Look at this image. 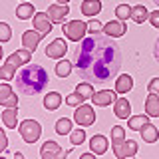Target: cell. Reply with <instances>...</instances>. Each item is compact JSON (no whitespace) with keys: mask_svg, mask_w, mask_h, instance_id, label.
Segmentation results:
<instances>
[{"mask_svg":"<svg viewBox=\"0 0 159 159\" xmlns=\"http://www.w3.org/2000/svg\"><path fill=\"white\" fill-rule=\"evenodd\" d=\"M74 64L84 80L106 84L116 78L121 68V50L113 38L106 34H93L80 42L74 52Z\"/></svg>","mask_w":159,"mask_h":159,"instance_id":"1","label":"cell"},{"mask_svg":"<svg viewBox=\"0 0 159 159\" xmlns=\"http://www.w3.org/2000/svg\"><path fill=\"white\" fill-rule=\"evenodd\" d=\"M16 89L22 96H38L46 89L50 76L48 72L38 64H26L20 72L16 74Z\"/></svg>","mask_w":159,"mask_h":159,"instance_id":"2","label":"cell"},{"mask_svg":"<svg viewBox=\"0 0 159 159\" xmlns=\"http://www.w3.org/2000/svg\"><path fill=\"white\" fill-rule=\"evenodd\" d=\"M18 131H20V135H22V139L26 143H36L40 135H42V125H40L38 121H34V119H24L22 123H20V127H18Z\"/></svg>","mask_w":159,"mask_h":159,"instance_id":"3","label":"cell"},{"mask_svg":"<svg viewBox=\"0 0 159 159\" xmlns=\"http://www.w3.org/2000/svg\"><path fill=\"white\" fill-rule=\"evenodd\" d=\"M62 32L66 34L68 40H72V42H80V40H84L88 32V22H82V20H72V22H64L62 24Z\"/></svg>","mask_w":159,"mask_h":159,"instance_id":"4","label":"cell"},{"mask_svg":"<svg viewBox=\"0 0 159 159\" xmlns=\"http://www.w3.org/2000/svg\"><path fill=\"white\" fill-rule=\"evenodd\" d=\"M74 121H76L80 127H89V125H93V123H96V111H93V107L88 106V103L78 106L76 111H74Z\"/></svg>","mask_w":159,"mask_h":159,"instance_id":"5","label":"cell"},{"mask_svg":"<svg viewBox=\"0 0 159 159\" xmlns=\"http://www.w3.org/2000/svg\"><path fill=\"white\" fill-rule=\"evenodd\" d=\"M70 153H72L70 149L64 151V149L60 147L56 141H52V139H48V141L42 145V149H40V157L42 159H66Z\"/></svg>","mask_w":159,"mask_h":159,"instance_id":"6","label":"cell"},{"mask_svg":"<svg viewBox=\"0 0 159 159\" xmlns=\"http://www.w3.org/2000/svg\"><path fill=\"white\" fill-rule=\"evenodd\" d=\"M44 52H46L48 58L62 60L64 56H66V52H68V44H66V40H64V38H56V40H52V42L48 44Z\"/></svg>","mask_w":159,"mask_h":159,"instance_id":"7","label":"cell"},{"mask_svg":"<svg viewBox=\"0 0 159 159\" xmlns=\"http://www.w3.org/2000/svg\"><path fill=\"white\" fill-rule=\"evenodd\" d=\"M68 14H70L68 4H52V6H48V16L52 20V24H64Z\"/></svg>","mask_w":159,"mask_h":159,"instance_id":"8","label":"cell"},{"mask_svg":"<svg viewBox=\"0 0 159 159\" xmlns=\"http://www.w3.org/2000/svg\"><path fill=\"white\" fill-rule=\"evenodd\" d=\"M137 143L133 141V139H125V141L121 143V145L113 147V155H116L117 159H127V157H133L137 153Z\"/></svg>","mask_w":159,"mask_h":159,"instance_id":"9","label":"cell"},{"mask_svg":"<svg viewBox=\"0 0 159 159\" xmlns=\"http://www.w3.org/2000/svg\"><path fill=\"white\" fill-rule=\"evenodd\" d=\"M32 24L42 36H48L52 32V20H50L48 12H36V16L32 18Z\"/></svg>","mask_w":159,"mask_h":159,"instance_id":"10","label":"cell"},{"mask_svg":"<svg viewBox=\"0 0 159 159\" xmlns=\"http://www.w3.org/2000/svg\"><path fill=\"white\" fill-rule=\"evenodd\" d=\"M125 32H127V26H125L123 20H111V22L103 24V34L109 36V38H119Z\"/></svg>","mask_w":159,"mask_h":159,"instance_id":"11","label":"cell"},{"mask_svg":"<svg viewBox=\"0 0 159 159\" xmlns=\"http://www.w3.org/2000/svg\"><path fill=\"white\" fill-rule=\"evenodd\" d=\"M0 103L4 107H18V96L14 93V89L8 84L0 86Z\"/></svg>","mask_w":159,"mask_h":159,"instance_id":"12","label":"cell"},{"mask_svg":"<svg viewBox=\"0 0 159 159\" xmlns=\"http://www.w3.org/2000/svg\"><path fill=\"white\" fill-rule=\"evenodd\" d=\"M116 92H111V89H102V92H96L92 96V102H93V106H98V107H106L109 106V103H116Z\"/></svg>","mask_w":159,"mask_h":159,"instance_id":"13","label":"cell"},{"mask_svg":"<svg viewBox=\"0 0 159 159\" xmlns=\"http://www.w3.org/2000/svg\"><path fill=\"white\" fill-rule=\"evenodd\" d=\"M44 36L38 32V30H26V32L22 34V46L26 48V50H30V52H34V50L38 48V44H40V40H42Z\"/></svg>","mask_w":159,"mask_h":159,"instance_id":"14","label":"cell"},{"mask_svg":"<svg viewBox=\"0 0 159 159\" xmlns=\"http://www.w3.org/2000/svg\"><path fill=\"white\" fill-rule=\"evenodd\" d=\"M113 113L119 117V119H129L131 117V106L125 98H117L116 103H113Z\"/></svg>","mask_w":159,"mask_h":159,"instance_id":"15","label":"cell"},{"mask_svg":"<svg viewBox=\"0 0 159 159\" xmlns=\"http://www.w3.org/2000/svg\"><path fill=\"white\" fill-rule=\"evenodd\" d=\"M32 54L34 52H30V50L26 48H22V50H18V52H14V54H10V56L6 58V62L10 64H14V66H22V64H28L30 60H32Z\"/></svg>","mask_w":159,"mask_h":159,"instance_id":"16","label":"cell"},{"mask_svg":"<svg viewBox=\"0 0 159 159\" xmlns=\"http://www.w3.org/2000/svg\"><path fill=\"white\" fill-rule=\"evenodd\" d=\"M84 16H98L99 12H102V0H84L82 6H80Z\"/></svg>","mask_w":159,"mask_h":159,"instance_id":"17","label":"cell"},{"mask_svg":"<svg viewBox=\"0 0 159 159\" xmlns=\"http://www.w3.org/2000/svg\"><path fill=\"white\" fill-rule=\"evenodd\" d=\"M89 147H92V151L96 153V155H103V153L107 151V147H109L107 137L106 135H93L89 139Z\"/></svg>","mask_w":159,"mask_h":159,"instance_id":"18","label":"cell"},{"mask_svg":"<svg viewBox=\"0 0 159 159\" xmlns=\"http://www.w3.org/2000/svg\"><path fill=\"white\" fill-rule=\"evenodd\" d=\"M145 113L149 117H159V93H149L145 99Z\"/></svg>","mask_w":159,"mask_h":159,"instance_id":"19","label":"cell"},{"mask_svg":"<svg viewBox=\"0 0 159 159\" xmlns=\"http://www.w3.org/2000/svg\"><path fill=\"white\" fill-rule=\"evenodd\" d=\"M2 123L10 129H16L18 123V107H6L2 111Z\"/></svg>","mask_w":159,"mask_h":159,"instance_id":"20","label":"cell"},{"mask_svg":"<svg viewBox=\"0 0 159 159\" xmlns=\"http://www.w3.org/2000/svg\"><path fill=\"white\" fill-rule=\"evenodd\" d=\"M141 137L145 143H155L159 139V129L153 125V123H147V125L141 127Z\"/></svg>","mask_w":159,"mask_h":159,"instance_id":"21","label":"cell"},{"mask_svg":"<svg viewBox=\"0 0 159 159\" xmlns=\"http://www.w3.org/2000/svg\"><path fill=\"white\" fill-rule=\"evenodd\" d=\"M62 106V96H60L58 92H50L48 96H44V107L48 109V111H54V109H58Z\"/></svg>","mask_w":159,"mask_h":159,"instance_id":"22","label":"cell"},{"mask_svg":"<svg viewBox=\"0 0 159 159\" xmlns=\"http://www.w3.org/2000/svg\"><path fill=\"white\" fill-rule=\"evenodd\" d=\"M131 88H133V78L127 76V74H123V76H119L116 80V92L117 93H127Z\"/></svg>","mask_w":159,"mask_h":159,"instance_id":"23","label":"cell"},{"mask_svg":"<svg viewBox=\"0 0 159 159\" xmlns=\"http://www.w3.org/2000/svg\"><path fill=\"white\" fill-rule=\"evenodd\" d=\"M149 14L151 12H147V8L143 6V4H137V6L131 8V20L137 22V24H143L145 20H149Z\"/></svg>","mask_w":159,"mask_h":159,"instance_id":"24","label":"cell"},{"mask_svg":"<svg viewBox=\"0 0 159 159\" xmlns=\"http://www.w3.org/2000/svg\"><path fill=\"white\" fill-rule=\"evenodd\" d=\"M149 123V116L145 113V116H131L127 119V127L133 129V131H141L143 125H147Z\"/></svg>","mask_w":159,"mask_h":159,"instance_id":"25","label":"cell"},{"mask_svg":"<svg viewBox=\"0 0 159 159\" xmlns=\"http://www.w3.org/2000/svg\"><path fill=\"white\" fill-rule=\"evenodd\" d=\"M16 16L20 20H28V18H34V16H36V10H34V6L30 2H22L16 8Z\"/></svg>","mask_w":159,"mask_h":159,"instance_id":"26","label":"cell"},{"mask_svg":"<svg viewBox=\"0 0 159 159\" xmlns=\"http://www.w3.org/2000/svg\"><path fill=\"white\" fill-rule=\"evenodd\" d=\"M123 141H125V129H123L121 125H113L111 127V149L121 145Z\"/></svg>","mask_w":159,"mask_h":159,"instance_id":"27","label":"cell"},{"mask_svg":"<svg viewBox=\"0 0 159 159\" xmlns=\"http://www.w3.org/2000/svg\"><path fill=\"white\" fill-rule=\"evenodd\" d=\"M70 72H72V62H68L66 58L58 60V64H56V74L58 76L66 78V76H70Z\"/></svg>","mask_w":159,"mask_h":159,"instance_id":"28","label":"cell"},{"mask_svg":"<svg viewBox=\"0 0 159 159\" xmlns=\"http://www.w3.org/2000/svg\"><path fill=\"white\" fill-rule=\"evenodd\" d=\"M84 141H86V129L84 127H78V129H74V131L70 133V143H72L74 147L82 145Z\"/></svg>","mask_w":159,"mask_h":159,"instance_id":"29","label":"cell"},{"mask_svg":"<svg viewBox=\"0 0 159 159\" xmlns=\"http://www.w3.org/2000/svg\"><path fill=\"white\" fill-rule=\"evenodd\" d=\"M72 121H70L68 117H62L56 121V133H60V135H68V133H72Z\"/></svg>","mask_w":159,"mask_h":159,"instance_id":"30","label":"cell"},{"mask_svg":"<svg viewBox=\"0 0 159 159\" xmlns=\"http://www.w3.org/2000/svg\"><path fill=\"white\" fill-rule=\"evenodd\" d=\"M0 78L2 80H14L16 78V66L10 62H4V66L0 68Z\"/></svg>","mask_w":159,"mask_h":159,"instance_id":"31","label":"cell"},{"mask_svg":"<svg viewBox=\"0 0 159 159\" xmlns=\"http://www.w3.org/2000/svg\"><path fill=\"white\" fill-rule=\"evenodd\" d=\"M76 92L80 93V96H84V98H89L92 99V96L96 92H93V86H92V82H84V84H78V88H76Z\"/></svg>","mask_w":159,"mask_h":159,"instance_id":"32","label":"cell"},{"mask_svg":"<svg viewBox=\"0 0 159 159\" xmlns=\"http://www.w3.org/2000/svg\"><path fill=\"white\" fill-rule=\"evenodd\" d=\"M116 16H117V20L125 22L127 18H131V8L127 4H119V6H116Z\"/></svg>","mask_w":159,"mask_h":159,"instance_id":"33","label":"cell"},{"mask_svg":"<svg viewBox=\"0 0 159 159\" xmlns=\"http://www.w3.org/2000/svg\"><path fill=\"white\" fill-rule=\"evenodd\" d=\"M84 102H86V98H84V96H80L78 92L70 93V96L66 98V106H72V107H78V106H82Z\"/></svg>","mask_w":159,"mask_h":159,"instance_id":"34","label":"cell"},{"mask_svg":"<svg viewBox=\"0 0 159 159\" xmlns=\"http://www.w3.org/2000/svg\"><path fill=\"white\" fill-rule=\"evenodd\" d=\"M12 38V32H10V26L6 22L0 24V42H8V40Z\"/></svg>","mask_w":159,"mask_h":159,"instance_id":"35","label":"cell"},{"mask_svg":"<svg viewBox=\"0 0 159 159\" xmlns=\"http://www.w3.org/2000/svg\"><path fill=\"white\" fill-rule=\"evenodd\" d=\"M88 30H89V32H93V34L103 32V24H102V22H98L96 18H92V20L88 22Z\"/></svg>","mask_w":159,"mask_h":159,"instance_id":"36","label":"cell"},{"mask_svg":"<svg viewBox=\"0 0 159 159\" xmlns=\"http://www.w3.org/2000/svg\"><path fill=\"white\" fill-rule=\"evenodd\" d=\"M147 92L149 93H159V78H153L147 86Z\"/></svg>","mask_w":159,"mask_h":159,"instance_id":"37","label":"cell"},{"mask_svg":"<svg viewBox=\"0 0 159 159\" xmlns=\"http://www.w3.org/2000/svg\"><path fill=\"white\" fill-rule=\"evenodd\" d=\"M6 149H8V139H6V133H4V129H2V131H0V151H6Z\"/></svg>","mask_w":159,"mask_h":159,"instance_id":"38","label":"cell"},{"mask_svg":"<svg viewBox=\"0 0 159 159\" xmlns=\"http://www.w3.org/2000/svg\"><path fill=\"white\" fill-rule=\"evenodd\" d=\"M149 22H151L155 28H159V10H155V12L149 14Z\"/></svg>","mask_w":159,"mask_h":159,"instance_id":"39","label":"cell"},{"mask_svg":"<svg viewBox=\"0 0 159 159\" xmlns=\"http://www.w3.org/2000/svg\"><path fill=\"white\" fill-rule=\"evenodd\" d=\"M153 56L159 60V38L155 40V46H153Z\"/></svg>","mask_w":159,"mask_h":159,"instance_id":"40","label":"cell"},{"mask_svg":"<svg viewBox=\"0 0 159 159\" xmlns=\"http://www.w3.org/2000/svg\"><path fill=\"white\" fill-rule=\"evenodd\" d=\"M80 159H96V153H93V151H92V153H84Z\"/></svg>","mask_w":159,"mask_h":159,"instance_id":"41","label":"cell"},{"mask_svg":"<svg viewBox=\"0 0 159 159\" xmlns=\"http://www.w3.org/2000/svg\"><path fill=\"white\" fill-rule=\"evenodd\" d=\"M14 159H24V155H22L20 151H16V155H14Z\"/></svg>","mask_w":159,"mask_h":159,"instance_id":"42","label":"cell"},{"mask_svg":"<svg viewBox=\"0 0 159 159\" xmlns=\"http://www.w3.org/2000/svg\"><path fill=\"white\" fill-rule=\"evenodd\" d=\"M56 2H58V4H68L70 0H56Z\"/></svg>","mask_w":159,"mask_h":159,"instance_id":"43","label":"cell"},{"mask_svg":"<svg viewBox=\"0 0 159 159\" xmlns=\"http://www.w3.org/2000/svg\"><path fill=\"white\" fill-rule=\"evenodd\" d=\"M153 2H155V4H157V6H159V0H153Z\"/></svg>","mask_w":159,"mask_h":159,"instance_id":"44","label":"cell"},{"mask_svg":"<svg viewBox=\"0 0 159 159\" xmlns=\"http://www.w3.org/2000/svg\"><path fill=\"white\" fill-rule=\"evenodd\" d=\"M0 159H6V157H0Z\"/></svg>","mask_w":159,"mask_h":159,"instance_id":"45","label":"cell"},{"mask_svg":"<svg viewBox=\"0 0 159 159\" xmlns=\"http://www.w3.org/2000/svg\"><path fill=\"white\" fill-rule=\"evenodd\" d=\"M127 159H131V157H127Z\"/></svg>","mask_w":159,"mask_h":159,"instance_id":"46","label":"cell"},{"mask_svg":"<svg viewBox=\"0 0 159 159\" xmlns=\"http://www.w3.org/2000/svg\"><path fill=\"white\" fill-rule=\"evenodd\" d=\"M24 2H26V0H24Z\"/></svg>","mask_w":159,"mask_h":159,"instance_id":"47","label":"cell"}]
</instances>
